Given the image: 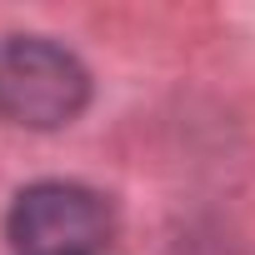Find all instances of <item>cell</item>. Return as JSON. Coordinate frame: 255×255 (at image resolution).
<instances>
[{
    "instance_id": "obj_2",
    "label": "cell",
    "mask_w": 255,
    "mask_h": 255,
    "mask_svg": "<svg viewBox=\"0 0 255 255\" xmlns=\"http://www.w3.org/2000/svg\"><path fill=\"white\" fill-rule=\"evenodd\" d=\"M110 235H115L110 200L80 180L25 185L5 210L10 255H105Z\"/></svg>"
},
{
    "instance_id": "obj_1",
    "label": "cell",
    "mask_w": 255,
    "mask_h": 255,
    "mask_svg": "<svg viewBox=\"0 0 255 255\" xmlns=\"http://www.w3.org/2000/svg\"><path fill=\"white\" fill-rule=\"evenodd\" d=\"M90 105V70L45 35L0 40V120L20 130H60Z\"/></svg>"
}]
</instances>
